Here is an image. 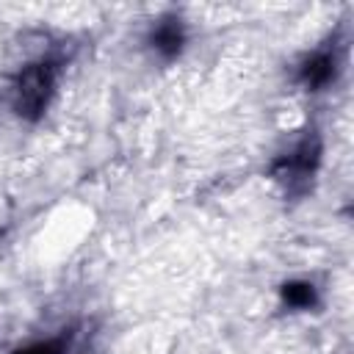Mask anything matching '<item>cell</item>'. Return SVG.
Masks as SVG:
<instances>
[{"label": "cell", "instance_id": "6da1fadb", "mask_svg": "<svg viewBox=\"0 0 354 354\" xmlns=\"http://www.w3.org/2000/svg\"><path fill=\"white\" fill-rule=\"evenodd\" d=\"M58 80V61L55 58H39L33 64H25L14 80H11V108L17 116L36 122L44 108L50 105V97L55 91Z\"/></svg>", "mask_w": 354, "mask_h": 354}, {"label": "cell", "instance_id": "7a4b0ae2", "mask_svg": "<svg viewBox=\"0 0 354 354\" xmlns=\"http://www.w3.org/2000/svg\"><path fill=\"white\" fill-rule=\"evenodd\" d=\"M321 160V141L315 133H307L288 155L277 158L271 166V174L288 185V191H307V183L313 180V171Z\"/></svg>", "mask_w": 354, "mask_h": 354}, {"label": "cell", "instance_id": "3957f363", "mask_svg": "<svg viewBox=\"0 0 354 354\" xmlns=\"http://www.w3.org/2000/svg\"><path fill=\"white\" fill-rule=\"evenodd\" d=\"M335 75H337V53H335V44L332 47L313 50L296 66V80L307 91H321L324 86H329L335 80Z\"/></svg>", "mask_w": 354, "mask_h": 354}, {"label": "cell", "instance_id": "277c9868", "mask_svg": "<svg viewBox=\"0 0 354 354\" xmlns=\"http://www.w3.org/2000/svg\"><path fill=\"white\" fill-rule=\"evenodd\" d=\"M185 44V28H183V19L174 17V14H166L160 17L152 30H149V47L163 58V61H171L180 55Z\"/></svg>", "mask_w": 354, "mask_h": 354}, {"label": "cell", "instance_id": "5b68a950", "mask_svg": "<svg viewBox=\"0 0 354 354\" xmlns=\"http://www.w3.org/2000/svg\"><path fill=\"white\" fill-rule=\"evenodd\" d=\"M282 301L293 310H310L318 304V293L313 288V282H304V279H293V282H285L282 285Z\"/></svg>", "mask_w": 354, "mask_h": 354}, {"label": "cell", "instance_id": "8992f818", "mask_svg": "<svg viewBox=\"0 0 354 354\" xmlns=\"http://www.w3.org/2000/svg\"><path fill=\"white\" fill-rule=\"evenodd\" d=\"M66 348H69V337H66V335H58V337H53V340L28 346V348H22V351H17V354H66Z\"/></svg>", "mask_w": 354, "mask_h": 354}]
</instances>
